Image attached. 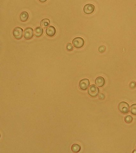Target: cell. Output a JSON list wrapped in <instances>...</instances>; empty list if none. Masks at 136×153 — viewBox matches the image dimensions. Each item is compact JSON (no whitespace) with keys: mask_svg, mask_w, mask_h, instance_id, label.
Here are the masks:
<instances>
[{"mask_svg":"<svg viewBox=\"0 0 136 153\" xmlns=\"http://www.w3.org/2000/svg\"><path fill=\"white\" fill-rule=\"evenodd\" d=\"M105 83V80L103 77L98 76L95 80V84L98 87H102L104 86Z\"/></svg>","mask_w":136,"mask_h":153,"instance_id":"9c48e42d","label":"cell"},{"mask_svg":"<svg viewBox=\"0 0 136 153\" xmlns=\"http://www.w3.org/2000/svg\"><path fill=\"white\" fill-rule=\"evenodd\" d=\"M81 148L80 145L77 144H74L71 148L72 151L75 153L79 152L80 151Z\"/></svg>","mask_w":136,"mask_h":153,"instance_id":"4fadbf2b","label":"cell"},{"mask_svg":"<svg viewBox=\"0 0 136 153\" xmlns=\"http://www.w3.org/2000/svg\"><path fill=\"white\" fill-rule=\"evenodd\" d=\"M133 152V153H136V149H135Z\"/></svg>","mask_w":136,"mask_h":153,"instance_id":"44dd1931","label":"cell"},{"mask_svg":"<svg viewBox=\"0 0 136 153\" xmlns=\"http://www.w3.org/2000/svg\"><path fill=\"white\" fill-rule=\"evenodd\" d=\"M118 109L122 113L127 114L129 112V105L126 102H121L118 105Z\"/></svg>","mask_w":136,"mask_h":153,"instance_id":"6da1fadb","label":"cell"},{"mask_svg":"<svg viewBox=\"0 0 136 153\" xmlns=\"http://www.w3.org/2000/svg\"><path fill=\"white\" fill-rule=\"evenodd\" d=\"M46 33L49 37H53L56 34V28L52 26H49L46 29Z\"/></svg>","mask_w":136,"mask_h":153,"instance_id":"ba28073f","label":"cell"},{"mask_svg":"<svg viewBox=\"0 0 136 153\" xmlns=\"http://www.w3.org/2000/svg\"><path fill=\"white\" fill-rule=\"evenodd\" d=\"M39 0L40 2L42 3H45L47 1V0Z\"/></svg>","mask_w":136,"mask_h":153,"instance_id":"ffe728a7","label":"cell"},{"mask_svg":"<svg viewBox=\"0 0 136 153\" xmlns=\"http://www.w3.org/2000/svg\"><path fill=\"white\" fill-rule=\"evenodd\" d=\"M98 97L101 100H103V99H104L105 98V96L104 94L102 93H100Z\"/></svg>","mask_w":136,"mask_h":153,"instance_id":"d6986e66","label":"cell"},{"mask_svg":"<svg viewBox=\"0 0 136 153\" xmlns=\"http://www.w3.org/2000/svg\"><path fill=\"white\" fill-rule=\"evenodd\" d=\"M99 88L95 84H92L88 89L89 95L92 97H95L99 94Z\"/></svg>","mask_w":136,"mask_h":153,"instance_id":"3957f363","label":"cell"},{"mask_svg":"<svg viewBox=\"0 0 136 153\" xmlns=\"http://www.w3.org/2000/svg\"><path fill=\"white\" fill-rule=\"evenodd\" d=\"M95 6L93 4L90 3L86 4L84 6L83 11L86 15H91L93 13L95 10Z\"/></svg>","mask_w":136,"mask_h":153,"instance_id":"5b68a950","label":"cell"},{"mask_svg":"<svg viewBox=\"0 0 136 153\" xmlns=\"http://www.w3.org/2000/svg\"><path fill=\"white\" fill-rule=\"evenodd\" d=\"M105 47L104 46H101L99 47V49H98V51L100 53H103V52L105 51Z\"/></svg>","mask_w":136,"mask_h":153,"instance_id":"e0dca14e","label":"cell"},{"mask_svg":"<svg viewBox=\"0 0 136 153\" xmlns=\"http://www.w3.org/2000/svg\"><path fill=\"white\" fill-rule=\"evenodd\" d=\"M12 34L16 39L20 40L23 38V30L20 27H16L14 29Z\"/></svg>","mask_w":136,"mask_h":153,"instance_id":"277c9868","label":"cell"},{"mask_svg":"<svg viewBox=\"0 0 136 153\" xmlns=\"http://www.w3.org/2000/svg\"><path fill=\"white\" fill-rule=\"evenodd\" d=\"M73 46L71 43H68L67 45V50L68 51H71L73 50Z\"/></svg>","mask_w":136,"mask_h":153,"instance_id":"2e32d148","label":"cell"},{"mask_svg":"<svg viewBox=\"0 0 136 153\" xmlns=\"http://www.w3.org/2000/svg\"><path fill=\"white\" fill-rule=\"evenodd\" d=\"M90 82L88 79L85 78L82 79L79 83V88L82 90H86L89 86Z\"/></svg>","mask_w":136,"mask_h":153,"instance_id":"52a82bcc","label":"cell"},{"mask_svg":"<svg viewBox=\"0 0 136 153\" xmlns=\"http://www.w3.org/2000/svg\"><path fill=\"white\" fill-rule=\"evenodd\" d=\"M124 121L127 123H130L132 122L133 120V118L131 115H127L125 116L124 119Z\"/></svg>","mask_w":136,"mask_h":153,"instance_id":"9a60e30c","label":"cell"},{"mask_svg":"<svg viewBox=\"0 0 136 153\" xmlns=\"http://www.w3.org/2000/svg\"><path fill=\"white\" fill-rule=\"evenodd\" d=\"M72 43L74 47L77 48H82L85 44V41L83 38L80 37H76L73 39Z\"/></svg>","mask_w":136,"mask_h":153,"instance_id":"7a4b0ae2","label":"cell"},{"mask_svg":"<svg viewBox=\"0 0 136 153\" xmlns=\"http://www.w3.org/2000/svg\"><path fill=\"white\" fill-rule=\"evenodd\" d=\"M44 32V30L40 27H38L35 30V35L37 37H40L42 36Z\"/></svg>","mask_w":136,"mask_h":153,"instance_id":"7c38bea8","label":"cell"},{"mask_svg":"<svg viewBox=\"0 0 136 153\" xmlns=\"http://www.w3.org/2000/svg\"><path fill=\"white\" fill-rule=\"evenodd\" d=\"M129 87L131 88H135L136 87V82L134 81H132V82H131L129 84Z\"/></svg>","mask_w":136,"mask_h":153,"instance_id":"ac0fdd59","label":"cell"},{"mask_svg":"<svg viewBox=\"0 0 136 153\" xmlns=\"http://www.w3.org/2000/svg\"><path fill=\"white\" fill-rule=\"evenodd\" d=\"M34 36V30L31 27L27 28L24 30V37L26 40H30Z\"/></svg>","mask_w":136,"mask_h":153,"instance_id":"8992f818","label":"cell"},{"mask_svg":"<svg viewBox=\"0 0 136 153\" xmlns=\"http://www.w3.org/2000/svg\"><path fill=\"white\" fill-rule=\"evenodd\" d=\"M130 112L131 114L134 115H136V104H134L131 106Z\"/></svg>","mask_w":136,"mask_h":153,"instance_id":"5bb4252c","label":"cell"},{"mask_svg":"<svg viewBox=\"0 0 136 153\" xmlns=\"http://www.w3.org/2000/svg\"><path fill=\"white\" fill-rule=\"evenodd\" d=\"M20 19L22 22H25L27 21L29 18V14L28 12L26 11L23 12L20 14Z\"/></svg>","mask_w":136,"mask_h":153,"instance_id":"30bf717a","label":"cell"},{"mask_svg":"<svg viewBox=\"0 0 136 153\" xmlns=\"http://www.w3.org/2000/svg\"><path fill=\"white\" fill-rule=\"evenodd\" d=\"M50 24V21L49 19H44L41 20L40 23V25L42 28H45L48 27Z\"/></svg>","mask_w":136,"mask_h":153,"instance_id":"8fae6325","label":"cell"}]
</instances>
